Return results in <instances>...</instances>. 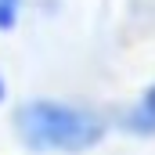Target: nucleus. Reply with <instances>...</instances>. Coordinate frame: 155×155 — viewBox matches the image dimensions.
I'll return each instance as SVG.
<instances>
[{"label":"nucleus","mask_w":155,"mask_h":155,"mask_svg":"<svg viewBox=\"0 0 155 155\" xmlns=\"http://www.w3.org/2000/svg\"><path fill=\"white\" fill-rule=\"evenodd\" d=\"M15 130L29 152H58L79 155L105 141L108 123L101 112L54 101V97H33L15 112Z\"/></svg>","instance_id":"nucleus-1"},{"label":"nucleus","mask_w":155,"mask_h":155,"mask_svg":"<svg viewBox=\"0 0 155 155\" xmlns=\"http://www.w3.org/2000/svg\"><path fill=\"white\" fill-rule=\"evenodd\" d=\"M119 126H123L126 134H134V137H155V116L141 105V101L119 116Z\"/></svg>","instance_id":"nucleus-2"},{"label":"nucleus","mask_w":155,"mask_h":155,"mask_svg":"<svg viewBox=\"0 0 155 155\" xmlns=\"http://www.w3.org/2000/svg\"><path fill=\"white\" fill-rule=\"evenodd\" d=\"M22 18V0H0V33H11Z\"/></svg>","instance_id":"nucleus-3"},{"label":"nucleus","mask_w":155,"mask_h":155,"mask_svg":"<svg viewBox=\"0 0 155 155\" xmlns=\"http://www.w3.org/2000/svg\"><path fill=\"white\" fill-rule=\"evenodd\" d=\"M141 105H144V108H148V112L155 116V79H152V87H148V90L141 94Z\"/></svg>","instance_id":"nucleus-4"},{"label":"nucleus","mask_w":155,"mask_h":155,"mask_svg":"<svg viewBox=\"0 0 155 155\" xmlns=\"http://www.w3.org/2000/svg\"><path fill=\"white\" fill-rule=\"evenodd\" d=\"M7 97V83H4V76H0V101Z\"/></svg>","instance_id":"nucleus-5"}]
</instances>
